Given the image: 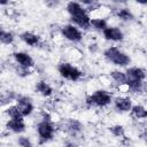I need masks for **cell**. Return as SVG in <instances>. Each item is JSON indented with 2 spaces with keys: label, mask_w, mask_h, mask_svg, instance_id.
Listing matches in <instances>:
<instances>
[{
  "label": "cell",
  "mask_w": 147,
  "mask_h": 147,
  "mask_svg": "<svg viewBox=\"0 0 147 147\" xmlns=\"http://www.w3.org/2000/svg\"><path fill=\"white\" fill-rule=\"evenodd\" d=\"M127 83L126 88L130 94H141L145 88V82L147 79V72L141 67H127L125 70Z\"/></svg>",
  "instance_id": "cell-1"
},
{
  "label": "cell",
  "mask_w": 147,
  "mask_h": 147,
  "mask_svg": "<svg viewBox=\"0 0 147 147\" xmlns=\"http://www.w3.org/2000/svg\"><path fill=\"white\" fill-rule=\"evenodd\" d=\"M114 95L110 91L106 88H96L92 93L87 94L85 98V103L88 107L94 108H107L108 106L113 105Z\"/></svg>",
  "instance_id": "cell-2"
},
{
  "label": "cell",
  "mask_w": 147,
  "mask_h": 147,
  "mask_svg": "<svg viewBox=\"0 0 147 147\" xmlns=\"http://www.w3.org/2000/svg\"><path fill=\"white\" fill-rule=\"evenodd\" d=\"M102 55L106 61H108L109 63H111L113 65L118 67V68L127 67L131 63L130 55L126 54L125 52H123L117 46H108L107 48L103 49Z\"/></svg>",
  "instance_id": "cell-3"
},
{
  "label": "cell",
  "mask_w": 147,
  "mask_h": 147,
  "mask_svg": "<svg viewBox=\"0 0 147 147\" xmlns=\"http://www.w3.org/2000/svg\"><path fill=\"white\" fill-rule=\"evenodd\" d=\"M56 126L59 130L65 133L67 137L72 138L77 141L84 138V124L77 118H65Z\"/></svg>",
  "instance_id": "cell-4"
},
{
  "label": "cell",
  "mask_w": 147,
  "mask_h": 147,
  "mask_svg": "<svg viewBox=\"0 0 147 147\" xmlns=\"http://www.w3.org/2000/svg\"><path fill=\"white\" fill-rule=\"evenodd\" d=\"M57 131L56 124L53 119H40L36 125V133L38 136V142L40 145L52 141Z\"/></svg>",
  "instance_id": "cell-5"
},
{
  "label": "cell",
  "mask_w": 147,
  "mask_h": 147,
  "mask_svg": "<svg viewBox=\"0 0 147 147\" xmlns=\"http://www.w3.org/2000/svg\"><path fill=\"white\" fill-rule=\"evenodd\" d=\"M57 74L65 80L68 82H79L83 77H84V72L75 64L70 63V62H61L57 64Z\"/></svg>",
  "instance_id": "cell-6"
},
{
  "label": "cell",
  "mask_w": 147,
  "mask_h": 147,
  "mask_svg": "<svg viewBox=\"0 0 147 147\" xmlns=\"http://www.w3.org/2000/svg\"><path fill=\"white\" fill-rule=\"evenodd\" d=\"M60 34L61 37H63L65 40L74 42V44H78L83 40V30H80L78 26H76L72 23H67L61 25L60 28Z\"/></svg>",
  "instance_id": "cell-7"
},
{
  "label": "cell",
  "mask_w": 147,
  "mask_h": 147,
  "mask_svg": "<svg viewBox=\"0 0 147 147\" xmlns=\"http://www.w3.org/2000/svg\"><path fill=\"white\" fill-rule=\"evenodd\" d=\"M133 105V100L130 95H116L113 100V107L119 114L130 113Z\"/></svg>",
  "instance_id": "cell-8"
},
{
  "label": "cell",
  "mask_w": 147,
  "mask_h": 147,
  "mask_svg": "<svg viewBox=\"0 0 147 147\" xmlns=\"http://www.w3.org/2000/svg\"><path fill=\"white\" fill-rule=\"evenodd\" d=\"M15 105L18 107L20 111L22 113L23 117H29L33 114L36 107H34V103H33V100L28 96V95H24V94H20Z\"/></svg>",
  "instance_id": "cell-9"
},
{
  "label": "cell",
  "mask_w": 147,
  "mask_h": 147,
  "mask_svg": "<svg viewBox=\"0 0 147 147\" xmlns=\"http://www.w3.org/2000/svg\"><path fill=\"white\" fill-rule=\"evenodd\" d=\"M11 57H13L15 64H17L22 68H25V69H32L36 65L33 57L28 52L16 51V52L11 53Z\"/></svg>",
  "instance_id": "cell-10"
},
{
  "label": "cell",
  "mask_w": 147,
  "mask_h": 147,
  "mask_svg": "<svg viewBox=\"0 0 147 147\" xmlns=\"http://www.w3.org/2000/svg\"><path fill=\"white\" fill-rule=\"evenodd\" d=\"M102 37L107 41L111 42H122L124 40V32L119 26L109 25L105 31H102Z\"/></svg>",
  "instance_id": "cell-11"
},
{
  "label": "cell",
  "mask_w": 147,
  "mask_h": 147,
  "mask_svg": "<svg viewBox=\"0 0 147 147\" xmlns=\"http://www.w3.org/2000/svg\"><path fill=\"white\" fill-rule=\"evenodd\" d=\"M5 129L8 132L15 133V134H23L26 131V123L24 118L18 119H8L5 122Z\"/></svg>",
  "instance_id": "cell-12"
},
{
  "label": "cell",
  "mask_w": 147,
  "mask_h": 147,
  "mask_svg": "<svg viewBox=\"0 0 147 147\" xmlns=\"http://www.w3.org/2000/svg\"><path fill=\"white\" fill-rule=\"evenodd\" d=\"M20 39L29 47H39L41 45V36L32 31H23L20 33Z\"/></svg>",
  "instance_id": "cell-13"
},
{
  "label": "cell",
  "mask_w": 147,
  "mask_h": 147,
  "mask_svg": "<svg viewBox=\"0 0 147 147\" xmlns=\"http://www.w3.org/2000/svg\"><path fill=\"white\" fill-rule=\"evenodd\" d=\"M65 11L68 13L70 18L78 17V16H82V15L88 13L86 10V8L82 5V2H78V1H69V2H67L65 3Z\"/></svg>",
  "instance_id": "cell-14"
},
{
  "label": "cell",
  "mask_w": 147,
  "mask_h": 147,
  "mask_svg": "<svg viewBox=\"0 0 147 147\" xmlns=\"http://www.w3.org/2000/svg\"><path fill=\"white\" fill-rule=\"evenodd\" d=\"M34 91L42 98H51L54 94L53 86L45 79H40L34 84Z\"/></svg>",
  "instance_id": "cell-15"
},
{
  "label": "cell",
  "mask_w": 147,
  "mask_h": 147,
  "mask_svg": "<svg viewBox=\"0 0 147 147\" xmlns=\"http://www.w3.org/2000/svg\"><path fill=\"white\" fill-rule=\"evenodd\" d=\"M114 15L116 18H118L122 22H132L134 20V14L133 11L126 7V6H118L117 8L114 9Z\"/></svg>",
  "instance_id": "cell-16"
},
{
  "label": "cell",
  "mask_w": 147,
  "mask_h": 147,
  "mask_svg": "<svg viewBox=\"0 0 147 147\" xmlns=\"http://www.w3.org/2000/svg\"><path fill=\"white\" fill-rule=\"evenodd\" d=\"M109 77L113 80V83L117 86V87H122V86H126L127 83V77L125 71L121 70V69H114L109 72Z\"/></svg>",
  "instance_id": "cell-17"
},
{
  "label": "cell",
  "mask_w": 147,
  "mask_h": 147,
  "mask_svg": "<svg viewBox=\"0 0 147 147\" xmlns=\"http://www.w3.org/2000/svg\"><path fill=\"white\" fill-rule=\"evenodd\" d=\"M130 115L136 121H145V119H147V108L140 103H136V105H133V107L130 111Z\"/></svg>",
  "instance_id": "cell-18"
},
{
  "label": "cell",
  "mask_w": 147,
  "mask_h": 147,
  "mask_svg": "<svg viewBox=\"0 0 147 147\" xmlns=\"http://www.w3.org/2000/svg\"><path fill=\"white\" fill-rule=\"evenodd\" d=\"M18 93L13 91V90H8V91H3L1 93V106L3 108H6L9 105H13L11 102H16L17 98H18Z\"/></svg>",
  "instance_id": "cell-19"
},
{
  "label": "cell",
  "mask_w": 147,
  "mask_h": 147,
  "mask_svg": "<svg viewBox=\"0 0 147 147\" xmlns=\"http://www.w3.org/2000/svg\"><path fill=\"white\" fill-rule=\"evenodd\" d=\"M3 113H5V115L7 116V118H8V119H18V118H24V117H23V115H22V113L20 111L18 107H17L15 103L7 106V107L5 108V110H3Z\"/></svg>",
  "instance_id": "cell-20"
},
{
  "label": "cell",
  "mask_w": 147,
  "mask_h": 147,
  "mask_svg": "<svg viewBox=\"0 0 147 147\" xmlns=\"http://www.w3.org/2000/svg\"><path fill=\"white\" fill-rule=\"evenodd\" d=\"M0 41L5 46H9L14 44L15 41V34L10 30H6L5 28H1L0 30Z\"/></svg>",
  "instance_id": "cell-21"
},
{
  "label": "cell",
  "mask_w": 147,
  "mask_h": 147,
  "mask_svg": "<svg viewBox=\"0 0 147 147\" xmlns=\"http://www.w3.org/2000/svg\"><path fill=\"white\" fill-rule=\"evenodd\" d=\"M108 26H109V25H108V22H107V20L103 18V17H92V20H91V28H92L93 30H95V31L102 32V31H105Z\"/></svg>",
  "instance_id": "cell-22"
},
{
  "label": "cell",
  "mask_w": 147,
  "mask_h": 147,
  "mask_svg": "<svg viewBox=\"0 0 147 147\" xmlns=\"http://www.w3.org/2000/svg\"><path fill=\"white\" fill-rule=\"evenodd\" d=\"M110 134L115 138H125V127L122 124H114L108 127Z\"/></svg>",
  "instance_id": "cell-23"
},
{
  "label": "cell",
  "mask_w": 147,
  "mask_h": 147,
  "mask_svg": "<svg viewBox=\"0 0 147 147\" xmlns=\"http://www.w3.org/2000/svg\"><path fill=\"white\" fill-rule=\"evenodd\" d=\"M16 144L18 147H33V142L29 136L18 134L16 139Z\"/></svg>",
  "instance_id": "cell-24"
},
{
  "label": "cell",
  "mask_w": 147,
  "mask_h": 147,
  "mask_svg": "<svg viewBox=\"0 0 147 147\" xmlns=\"http://www.w3.org/2000/svg\"><path fill=\"white\" fill-rule=\"evenodd\" d=\"M82 5L86 8V10H87L88 13L95 11V10H98V9L101 8V3H100V2H98V1H92V0H90V1H82Z\"/></svg>",
  "instance_id": "cell-25"
},
{
  "label": "cell",
  "mask_w": 147,
  "mask_h": 147,
  "mask_svg": "<svg viewBox=\"0 0 147 147\" xmlns=\"http://www.w3.org/2000/svg\"><path fill=\"white\" fill-rule=\"evenodd\" d=\"M14 71H15V75L21 77V78H26V77L32 75V70L31 69H25V68H22V67L17 65V64H15Z\"/></svg>",
  "instance_id": "cell-26"
},
{
  "label": "cell",
  "mask_w": 147,
  "mask_h": 147,
  "mask_svg": "<svg viewBox=\"0 0 147 147\" xmlns=\"http://www.w3.org/2000/svg\"><path fill=\"white\" fill-rule=\"evenodd\" d=\"M63 147H79V145H78V141L77 140L67 137L63 140Z\"/></svg>",
  "instance_id": "cell-27"
},
{
  "label": "cell",
  "mask_w": 147,
  "mask_h": 147,
  "mask_svg": "<svg viewBox=\"0 0 147 147\" xmlns=\"http://www.w3.org/2000/svg\"><path fill=\"white\" fill-rule=\"evenodd\" d=\"M87 49H88V52H90L91 54H95V53L99 52V46H98L96 42H90V44L87 45Z\"/></svg>",
  "instance_id": "cell-28"
},
{
  "label": "cell",
  "mask_w": 147,
  "mask_h": 147,
  "mask_svg": "<svg viewBox=\"0 0 147 147\" xmlns=\"http://www.w3.org/2000/svg\"><path fill=\"white\" fill-rule=\"evenodd\" d=\"M45 5H46L48 8L54 9V8H56V7L60 5V2H59V1H47V2H45Z\"/></svg>",
  "instance_id": "cell-29"
}]
</instances>
